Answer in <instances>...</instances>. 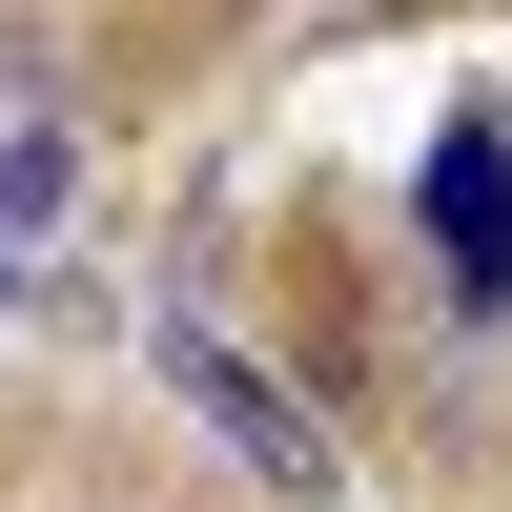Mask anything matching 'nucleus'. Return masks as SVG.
<instances>
[{"instance_id":"obj_1","label":"nucleus","mask_w":512,"mask_h":512,"mask_svg":"<svg viewBox=\"0 0 512 512\" xmlns=\"http://www.w3.org/2000/svg\"><path fill=\"white\" fill-rule=\"evenodd\" d=\"M164 390H185V410H205V431H226V451H246V492H287V512H328V492H349V451H328V431H308V410H287V390H267V369H246V349H226V328H205V308H164Z\"/></svg>"},{"instance_id":"obj_2","label":"nucleus","mask_w":512,"mask_h":512,"mask_svg":"<svg viewBox=\"0 0 512 512\" xmlns=\"http://www.w3.org/2000/svg\"><path fill=\"white\" fill-rule=\"evenodd\" d=\"M431 267H451V308H512V123L431 144Z\"/></svg>"},{"instance_id":"obj_3","label":"nucleus","mask_w":512,"mask_h":512,"mask_svg":"<svg viewBox=\"0 0 512 512\" xmlns=\"http://www.w3.org/2000/svg\"><path fill=\"white\" fill-rule=\"evenodd\" d=\"M62 164H82V144H62V123H41V103L0 123V267H21V226H41V205H62Z\"/></svg>"}]
</instances>
